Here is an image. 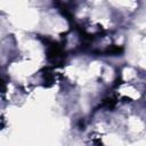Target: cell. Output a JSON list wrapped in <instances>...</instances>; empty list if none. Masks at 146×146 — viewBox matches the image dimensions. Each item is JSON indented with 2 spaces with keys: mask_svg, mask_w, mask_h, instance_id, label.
I'll use <instances>...</instances> for the list:
<instances>
[{
  "mask_svg": "<svg viewBox=\"0 0 146 146\" xmlns=\"http://www.w3.org/2000/svg\"><path fill=\"white\" fill-rule=\"evenodd\" d=\"M44 44L47 46V58L52 64H62L65 57V52L56 41H52L50 39H43Z\"/></svg>",
  "mask_w": 146,
  "mask_h": 146,
  "instance_id": "cell-1",
  "label": "cell"
},
{
  "mask_svg": "<svg viewBox=\"0 0 146 146\" xmlns=\"http://www.w3.org/2000/svg\"><path fill=\"white\" fill-rule=\"evenodd\" d=\"M105 52L108 55H119V54L123 52V48L117 47V46H111L105 50Z\"/></svg>",
  "mask_w": 146,
  "mask_h": 146,
  "instance_id": "cell-2",
  "label": "cell"
},
{
  "mask_svg": "<svg viewBox=\"0 0 146 146\" xmlns=\"http://www.w3.org/2000/svg\"><path fill=\"white\" fill-rule=\"evenodd\" d=\"M115 100L113 99V98H106L105 100H104V103H103V106L104 107H106L107 110H112L114 106H115Z\"/></svg>",
  "mask_w": 146,
  "mask_h": 146,
  "instance_id": "cell-3",
  "label": "cell"
},
{
  "mask_svg": "<svg viewBox=\"0 0 146 146\" xmlns=\"http://www.w3.org/2000/svg\"><path fill=\"white\" fill-rule=\"evenodd\" d=\"M43 80L46 81V82H48L49 84H51L52 83V81H54V76H52V73L51 72H49L48 70L43 73Z\"/></svg>",
  "mask_w": 146,
  "mask_h": 146,
  "instance_id": "cell-4",
  "label": "cell"
}]
</instances>
